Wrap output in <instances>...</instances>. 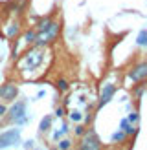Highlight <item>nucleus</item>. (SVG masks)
Returning <instances> with one entry per match:
<instances>
[{
  "label": "nucleus",
  "instance_id": "obj_1",
  "mask_svg": "<svg viewBox=\"0 0 147 150\" xmlns=\"http://www.w3.org/2000/svg\"><path fill=\"white\" fill-rule=\"evenodd\" d=\"M26 103L24 101H17L9 108L7 112V121L13 123V125H24L26 123Z\"/></svg>",
  "mask_w": 147,
  "mask_h": 150
},
{
  "label": "nucleus",
  "instance_id": "obj_2",
  "mask_svg": "<svg viewBox=\"0 0 147 150\" xmlns=\"http://www.w3.org/2000/svg\"><path fill=\"white\" fill-rule=\"evenodd\" d=\"M77 150H101V139L94 130H88L81 136Z\"/></svg>",
  "mask_w": 147,
  "mask_h": 150
},
{
  "label": "nucleus",
  "instance_id": "obj_3",
  "mask_svg": "<svg viewBox=\"0 0 147 150\" xmlns=\"http://www.w3.org/2000/svg\"><path fill=\"white\" fill-rule=\"evenodd\" d=\"M20 143V128H11L0 134V148H7Z\"/></svg>",
  "mask_w": 147,
  "mask_h": 150
},
{
  "label": "nucleus",
  "instance_id": "obj_4",
  "mask_svg": "<svg viewBox=\"0 0 147 150\" xmlns=\"http://www.w3.org/2000/svg\"><path fill=\"white\" fill-rule=\"evenodd\" d=\"M17 95H19V88L15 84H2V86H0V99H2L4 103L15 101Z\"/></svg>",
  "mask_w": 147,
  "mask_h": 150
},
{
  "label": "nucleus",
  "instance_id": "obj_5",
  "mask_svg": "<svg viewBox=\"0 0 147 150\" xmlns=\"http://www.w3.org/2000/svg\"><path fill=\"white\" fill-rule=\"evenodd\" d=\"M145 77H147V62H140L136 68H132L129 71V79H132L134 82L145 81Z\"/></svg>",
  "mask_w": 147,
  "mask_h": 150
},
{
  "label": "nucleus",
  "instance_id": "obj_6",
  "mask_svg": "<svg viewBox=\"0 0 147 150\" xmlns=\"http://www.w3.org/2000/svg\"><path fill=\"white\" fill-rule=\"evenodd\" d=\"M116 93V86L114 84H107L105 88H103V92H101V95H99V101H98V110H101L105 104L112 99V95Z\"/></svg>",
  "mask_w": 147,
  "mask_h": 150
},
{
  "label": "nucleus",
  "instance_id": "obj_7",
  "mask_svg": "<svg viewBox=\"0 0 147 150\" xmlns=\"http://www.w3.org/2000/svg\"><path fill=\"white\" fill-rule=\"evenodd\" d=\"M24 61H26V64L29 66V68H35V66H39V64H41L42 57H41L39 51H28L26 57H24Z\"/></svg>",
  "mask_w": 147,
  "mask_h": 150
},
{
  "label": "nucleus",
  "instance_id": "obj_8",
  "mask_svg": "<svg viewBox=\"0 0 147 150\" xmlns=\"http://www.w3.org/2000/svg\"><path fill=\"white\" fill-rule=\"evenodd\" d=\"M120 128H121L125 134H132V132H134V126H132V123H129L127 119H121V123H120Z\"/></svg>",
  "mask_w": 147,
  "mask_h": 150
},
{
  "label": "nucleus",
  "instance_id": "obj_9",
  "mask_svg": "<svg viewBox=\"0 0 147 150\" xmlns=\"http://www.w3.org/2000/svg\"><path fill=\"white\" fill-rule=\"evenodd\" d=\"M50 126H51V117H50V115H46V117H44L42 121H41L39 130H41V132H48V130H50Z\"/></svg>",
  "mask_w": 147,
  "mask_h": 150
},
{
  "label": "nucleus",
  "instance_id": "obj_10",
  "mask_svg": "<svg viewBox=\"0 0 147 150\" xmlns=\"http://www.w3.org/2000/svg\"><path fill=\"white\" fill-rule=\"evenodd\" d=\"M136 42L140 44V46H145V44H147V29H142V31H140Z\"/></svg>",
  "mask_w": 147,
  "mask_h": 150
},
{
  "label": "nucleus",
  "instance_id": "obj_11",
  "mask_svg": "<svg viewBox=\"0 0 147 150\" xmlns=\"http://www.w3.org/2000/svg\"><path fill=\"white\" fill-rule=\"evenodd\" d=\"M50 24H51V18H44V20H41V24H39V31H41V33H42V31H46Z\"/></svg>",
  "mask_w": 147,
  "mask_h": 150
},
{
  "label": "nucleus",
  "instance_id": "obj_12",
  "mask_svg": "<svg viewBox=\"0 0 147 150\" xmlns=\"http://www.w3.org/2000/svg\"><path fill=\"white\" fill-rule=\"evenodd\" d=\"M125 136H127V134H125L123 130H118L116 134H112V141H114V143H116V141H123Z\"/></svg>",
  "mask_w": 147,
  "mask_h": 150
},
{
  "label": "nucleus",
  "instance_id": "obj_13",
  "mask_svg": "<svg viewBox=\"0 0 147 150\" xmlns=\"http://www.w3.org/2000/svg\"><path fill=\"white\" fill-rule=\"evenodd\" d=\"M72 146V141L70 139H63L61 143H59V150H68Z\"/></svg>",
  "mask_w": 147,
  "mask_h": 150
},
{
  "label": "nucleus",
  "instance_id": "obj_14",
  "mask_svg": "<svg viewBox=\"0 0 147 150\" xmlns=\"http://www.w3.org/2000/svg\"><path fill=\"white\" fill-rule=\"evenodd\" d=\"M35 37H37V33H35V31H28V33L24 35V39H26V42H28V44H31V42H35Z\"/></svg>",
  "mask_w": 147,
  "mask_h": 150
},
{
  "label": "nucleus",
  "instance_id": "obj_15",
  "mask_svg": "<svg viewBox=\"0 0 147 150\" xmlns=\"http://www.w3.org/2000/svg\"><path fill=\"white\" fill-rule=\"evenodd\" d=\"M57 88L61 90V92H66V90H68V82H66V81H63V79H61V81L57 82Z\"/></svg>",
  "mask_w": 147,
  "mask_h": 150
},
{
  "label": "nucleus",
  "instance_id": "obj_16",
  "mask_svg": "<svg viewBox=\"0 0 147 150\" xmlns=\"http://www.w3.org/2000/svg\"><path fill=\"white\" fill-rule=\"evenodd\" d=\"M138 119H140V115H138V112H134V114H131V115L127 117V121H129V123H136Z\"/></svg>",
  "mask_w": 147,
  "mask_h": 150
},
{
  "label": "nucleus",
  "instance_id": "obj_17",
  "mask_svg": "<svg viewBox=\"0 0 147 150\" xmlns=\"http://www.w3.org/2000/svg\"><path fill=\"white\" fill-rule=\"evenodd\" d=\"M70 119H72V121H81V114H79V112H72Z\"/></svg>",
  "mask_w": 147,
  "mask_h": 150
},
{
  "label": "nucleus",
  "instance_id": "obj_18",
  "mask_svg": "<svg viewBox=\"0 0 147 150\" xmlns=\"http://www.w3.org/2000/svg\"><path fill=\"white\" fill-rule=\"evenodd\" d=\"M17 31H19V26L15 24V26H11V28H9V31H7V35H9V37H13V35H17Z\"/></svg>",
  "mask_w": 147,
  "mask_h": 150
},
{
  "label": "nucleus",
  "instance_id": "obj_19",
  "mask_svg": "<svg viewBox=\"0 0 147 150\" xmlns=\"http://www.w3.org/2000/svg\"><path fill=\"white\" fill-rule=\"evenodd\" d=\"M76 134H77V136H83V134H85V128H83V126H76Z\"/></svg>",
  "mask_w": 147,
  "mask_h": 150
},
{
  "label": "nucleus",
  "instance_id": "obj_20",
  "mask_svg": "<svg viewBox=\"0 0 147 150\" xmlns=\"http://www.w3.org/2000/svg\"><path fill=\"white\" fill-rule=\"evenodd\" d=\"M6 106H4V104H0V117H2V115H6Z\"/></svg>",
  "mask_w": 147,
  "mask_h": 150
},
{
  "label": "nucleus",
  "instance_id": "obj_21",
  "mask_svg": "<svg viewBox=\"0 0 147 150\" xmlns=\"http://www.w3.org/2000/svg\"><path fill=\"white\" fill-rule=\"evenodd\" d=\"M55 115L61 117V115H63V108H57V110H55Z\"/></svg>",
  "mask_w": 147,
  "mask_h": 150
}]
</instances>
